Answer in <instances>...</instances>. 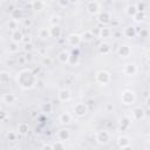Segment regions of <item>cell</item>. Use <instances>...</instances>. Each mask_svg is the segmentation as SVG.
<instances>
[{"label": "cell", "mask_w": 150, "mask_h": 150, "mask_svg": "<svg viewBox=\"0 0 150 150\" xmlns=\"http://www.w3.org/2000/svg\"><path fill=\"white\" fill-rule=\"evenodd\" d=\"M50 30V36L54 38V39H59L61 35H62V28L60 25H55V26H52L49 28Z\"/></svg>", "instance_id": "obj_14"}, {"label": "cell", "mask_w": 150, "mask_h": 150, "mask_svg": "<svg viewBox=\"0 0 150 150\" xmlns=\"http://www.w3.org/2000/svg\"><path fill=\"white\" fill-rule=\"evenodd\" d=\"M16 81L19 83V86L25 89V90H28V89H32L34 86H36V77H35V74L29 70V69H23L21 71L18 73L16 75Z\"/></svg>", "instance_id": "obj_1"}, {"label": "cell", "mask_w": 150, "mask_h": 150, "mask_svg": "<svg viewBox=\"0 0 150 150\" xmlns=\"http://www.w3.org/2000/svg\"><path fill=\"white\" fill-rule=\"evenodd\" d=\"M74 112L76 116L82 117L88 112V105L86 103H76L74 107Z\"/></svg>", "instance_id": "obj_6"}, {"label": "cell", "mask_w": 150, "mask_h": 150, "mask_svg": "<svg viewBox=\"0 0 150 150\" xmlns=\"http://www.w3.org/2000/svg\"><path fill=\"white\" fill-rule=\"evenodd\" d=\"M69 1H70V4H76L79 0H69Z\"/></svg>", "instance_id": "obj_52"}, {"label": "cell", "mask_w": 150, "mask_h": 150, "mask_svg": "<svg viewBox=\"0 0 150 150\" xmlns=\"http://www.w3.org/2000/svg\"><path fill=\"white\" fill-rule=\"evenodd\" d=\"M57 59H59V61H60L62 64H67V63L70 62V54H69L67 50H62V52L59 53Z\"/></svg>", "instance_id": "obj_15"}, {"label": "cell", "mask_w": 150, "mask_h": 150, "mask_svg": "<svg viewBox=\"0 0 150 150\" xmlns=\"http://www.w3.org/2000/svg\"><path fill=\"white\" fill-rule=\"evenodd\" d=\"M43 7H45V4H43L42 0H33V1H32V8H33L34 11L40 12V11L43 9Z\"/></svg>", "instance_id": "obj_26"}, {"label": "cell", "mask_w": 150, "mask_h": 150, "mask_svg": "<svg viewBox=\"0 0 150 150\" xmlns=\"http://www.w3.org/2000/svg\"><path fill=\"white\" fill-rule=\"evenodd\" d=\"M148 141H149V143H150V134H149V136H148Z\"/></svg>", "instance_id": "obj_53"}, {"label": "cell", "mask_w": 150, "mask_h": 150, "mask_svg": "<svg viewBox=\"0 0 150 150\" xmlns=\"http://www.w3.org/2000/svg\"><path fill=\"white\" fill-rule=\"evenodd\" d=\"M6 138H7V141H9V142H15V141L18 139V134H16L15 131H8V132L6 134Z\"/></svg>", "instance_id": "obj_35"}, {"label": "cell", "mask_w": 150, "mask_h": 150, "mask_svg": "<svg viewBox=\"0 0 150 150\" xmlns=\"http://www.w3.org/2000/svg\"><path fill=\"white\" fill-rule=\"evenodd\" d=\"M145 104L148 105V108H150V95L146 97V100H145Z\"/></svg>", "instance_id": "obj_47"}, {"label": "cell", "mask_w": 150, "mask_h": 150, "mask_svg": "<svg viewBox=\"0 0 150 150\" xmlns=\"http://www.w3.org/2000/svg\"><path fill=\"white\" fill-rule=\"evenodd\" d=\"M132 116H134V118L137 120V121L143 120V118L145 117V111H144L143 108H141V107H136V108L132 110Z\"/></svg>", "instance_id": "obj_16"}, {"label": "cell", "mask_w": 150, "mask_h": 150, "mask_svg": "<svg viewBox=\"0 0 150 150\" xmlns=\"http://www.w3.org/2000/svg\"><path fill=\"white\" fill-rule=\"evenodd\" d=\"M137 12H138V9H137V6L136 5H128L125 7V14L128 16H130V18H132Z\"/></svg>", "instance_id": "obj_25"}, {"label": "cell", "mask_w": 150, "mask_h": 150, "mask_svg": "<svg viewBox=\"0 0 150 150\" xmlns=\"http://www.w3.org/2000/svg\"><path fill=\"white\" fill-rule=\"evenodd\" d=\"M130 125H131V120L128 116H123V117L120 118V121H118V128H120V130H122V131L128 130L130 128Z\"/></svg>", "instance_id": "obj_8"}, {"label": "cell", "mask_w": 150, "mask_h": 150, "mask_svg": "<svg viewBox=\"0 0 150 150\" xmlns=\"http://www.w3.org/2000/svg\"><path fill=\"white\" fill-rule=\"evenodd\" d=\"M135 100H136V95H135V93L132 90L125 89V90L122 91V94H121V101H122L123 104L130 105V104H132L135 102Z\"/></svg>", "instance_id": "obj_2"}, {"label": "cell", "mask_w": 150, "mask_h": 150, "mask_svg": "<svg viewBox=\"0 0 150 150\" xmlns=\"http://www.w3.org/2000/svg\"><path fill=\"white\" fill-rule=\"evenodd\" d=\"M86 8H87V12L89 14H91V15H96V14L100 13V4L97 1H95V0H90L87 4Z\"/></svg>", "instance_id": "obj_5"}, {"label": "cell", "mask_w": 150, "mask_h": 150, "mask_svg": "<svg viewBox=\"0 0 150 150\" xmlns=\"http://www.w3.org/2000/svg\"><path fill=\"white\" fill-rule=\"evenodd\" d=\"M59 121L61 124H69V123H71V115L69 112L64 111L59 116Z\"/></svg>", "instance_id": "obj_19"}, {"label": "cell", "mask_w": 150, "mask_h": 150, "mask_svg": "<svg viewBox=\"0 0 150 150\" xmlns=\"http://www.w3.org/2000/svg\"><path fill=\"white\" fill-rule=\"evenodd\" d=\"M110 50H111L110 45H109V43H105V42L101 43L100 47H98V53H100L101 55H108V54L110 53Z\"/></svg>", "instance_id": "obj_23"}, {"label": "cell", "mask_w": 150, "mask_h": 150, "mask_svg": "<svg viewBox=\"0 0 150 150\" xmlns=\"http://www.w3.org/2000/svg\"><path fill=\"white\" fill-rule=\"evenodd\" d=\"M7 28L9 29V30H15V29H18V21L16 20H14V19H9V21L7 22Z\"/></svg>", "instance_id": "obj_34"}, {"label": "cell", "mask_w": 150, "mask_h": 150, "mask_svg": "<svg viewBox=\"0 0 150 150\" xmlns=\"http://www.w3.org/2000/svg\"><path fill=\"white\" fill-rule=\"evenodd\" d=\"M57 97L61 102H67L70 100V91L68 89H61L57 94Z\"/></svg>", "instance_id": "obj_18"}, {"label": "cell", "mask_w": 150, "mask_h": 150, "mask_svg": "<svg viewBox=\"0 0 150 150\" xmlns=\"http://www.w3.org/2000/svg\"><path fill=\"white\" fill-rule=\"evenodd\" d=\"M139 35H141V38H146V35H148V32H146L145 29H142V30L139 32Z\"/></svg>", "instance_id": "obj_44"}, {"label": "cell", "mask_w": 150, "mask_h": 150, "mask_svg": "<svg viewBox=\"0 0 150 150\" xmlns=\"http://www.w3.org/2000/svg\"><path fill=\"white\" fill-rule=\"evenodd\" d=\"M95 139L98 144H107L110 141V134L107 130H100L95 135Z\"/></svg>", "instance_id": "obj_4"}, {"label": "cell", "mask_w": 150, "mask_h": 150, "mask_svg": "<svg viewBox=\"0 0 150 150\" xmlns=\"http://www.w3.org/2000/svg\"><path fill=\"white\" fill-rule=\"evenodd\" d=\"M11 18L16 20V21H20L23 18V13H22V11L20 8H13L11 11Z\"/></svg>", "instance_id": "obj_20"}, {"label": "cell", "mask_w": 150, "mask_h": 150, "mask_svg": "<svg viewBox=\"0 0 150 150\" xmlns=\"http://www.w3.org/2000/svg\"><path fill=\"white\" fill-rule=\"evenodd\" d=\"M136 34H137L136 28H135V27H132V26H127V27L123 29V35H124L125 38H128V39L135 38V36H136Z\"/></svg>", "instance_id": "obj_17"}, {"label": "cell", "mask_w": 150, "mask_h": 150, "mask_svg": "<svg viewBox=\"0 0 150 150\" xmlns=\"http://www.w3.org/2000/svg\"><path fill=\"white\" fill-rule=\"evenodd\" d=\"M22 49H23L26 53H30L32 49H33V45H32V42H30V43H25Z\"/></svg>", "instance_id": "obj_38"}, {"label": "cell", "mask_w": 150, "mask_h": 150, "mask_svg": "<svg viewBox=\"0 0 150 150\" xmlns=\"http://www.w3.org/2000/svg\"><path fill=\"white\" fill-rule=\"evenodd\" d=\"M52 110H53V104L50 102H45L41 104V111L42 112L49 114V112H52Z\"/></svg>", "instance_id": "obj_31"}, {"label": "cell", "mask_w": 150, "mask_h": 150, "mask_svg": "<svg viewBox=\"0 0 150 150\" xmlns=\"http://www.w3.org/2000/svg\"><path fill=\"white\" fill-rule=\"evenodd\" d=\"M46 53H47L46 48H41V49H39V54H40L41 56H46Z\"/></svg>", "instance_id": "obj_45"}, {"label": "cell", "mask_w": 150, "mask_h": 150, "mask_svg": "<svg viewBox=\"0 0 150 150\" xmlns=\"http://www.w3.org/2000/svg\"><path fill=\"white\" fill-rule=\"evenodd\" d=\"M15 101H16V96L12 93H7L2 96V102L6 104H13Z\"/></svg>", "instance_id": "obj_21"}, {"label": "cell", "mask_w": 150, "mask_h": 150, "mask_svg": "<svg viewBox=\"0 0 150 150\" xmlns=\"http://www.w3.org/2000/svg\"><path fill=\"white\" fill-rule=\"evenodd\" d=\"M42 149H54V148H53V144H43Z\"/></svg>", "instance_id": "obj_46"}, {"label": "cell", "mask_w": 150, "mask_h": 150, "mask_svg": "<svg viewBox=\"0 0 150 150\" xmlns=\"http://www.w3.org/2000/svg\"><path fill=\"white\" fill-rule=\"evenodd\" d=\"M49 22H50V25H52V26L60 25V16H57V15H53V16L50 18Z\"/></svg>", "instance_id": "obj_37"}, {"label": "cell", "mask_w": 150, "mask_h": 150, "mask_svg": "<svg viewBox=\"0 0 150 150\" xmlns=\"http://www.w3.org/2000/svg\"><path fill=\"white\" fill-rule=\"evenodd\" d=\"M69 138H70V131H69L68 129L63 128V129H60V130L57 131V139H60V141H62V142H66V141H68Z\"/></svg>", "instance_id": "obj_13"}, {"label": "cell", "mask_w": 150, "mask_h": 150, "mask_svg": "<svg viewBox=\"0 0 150 150\" xmlns=\"http://www.w3.org/2000/svg\"><path fill=\"white\" fill-rule=\"evenodd\" d=\"M25 60H27V59H25V57H21V59H20V62H21V63H23V62H25Z\"/></svg>", "instance_id": "obj_51"}, {"label": "cell", "mask_w": 150, "mask_h": 150, "mask_svg": "<svg viewBox=\"0 0 150 150\" xmlns=\"http://www.w3.org/2000/svg\"><path fill=\"white\" fill-rule=\"evenodd\" d=\"M39 38H40V39H43V40L52 38V36H50V30H49V28H46V27L41 28V29L39 30Z\"/></svg>", "instance_id": "obj_28"}, {"label": "cell", "mask_w": 150, "mask_h": 150, "mask_svg": "<svg viewBox=\"0 0 150 150\" xmlns=\"http://www.w3.org/2000/svg\"><path fill=\"white\" fill-rule=\"evenodd\" d=\"M134 21L135 22H142L144 19H145V13L144 12H137L134 16H132Z\"/></svg>", "instance_id": "obj_33"}, {"label": "cell", "mask_w": 150, "mask_h": 150, "mask_svg": "<svg viewBox=\"0 0 150 150\" xmlns=\"http://www.w3.org/2000/svg\"><path fill=\"white\" fill-rule=\"evenodd\" d=\"M81 38H82V41L83 42H90L94 39V34H93L91 30H84L81 34Z\"/></svg>", "instance_id": "obj_27"}, {"label": "cell", "mask_w": 150, "mask_h": 150, "mask_svg": "<svg viewBox=\"0 0 150 150\" xmlns=\"http://www.w3.org/2000/svg\"><path fill=\"white\" fill-rule=\"evenodd\" d=\"M97 20H98V22H101V23H103V25L109 23V22H110V20H111L110 13H109V12H107V11L100 12V13L97 14Z\"/></svg>", "instance_id": "obj_10"}, {"label": "cell", "mask_w": 150, "mask_h": 150, "mask_svg": "<svg viewBox=\"0 0 150 150\" xmlns=\"http://www.w3.org/2000/svg\"><path fill=\"white\" fill-rule=\"evenodd\" d=\"M112 104H107V107H105V109L108 110V111H110V110H112Z\"/></svg>", "instance_id": "obj_48"}, {"label": "cell", "mask_w": 150, "mask_h": 150, "mask_svg": "<svg viewBox=\"0 0 150 150\" xmlns=\"http://www.w3.org/2000/svg\"><path fill=\"white\" fill-rule=\"evenodd\" d=\"M57 4H59L61 7H67V6L70 4V1H69V0H57Z\"/></svg>", "instance_id": "obj_39"}, {"label": "cell", "mask_w": 150, "mask_h": 150, "mask_svg": "<svg viewBox=\"0 0 150 150\" xmlns=\"http://www.w3.org/2000/svg\"><path fill=\"white\" fill-rule=\"evenodd\" d=\"M53 148L54 149H56V150H59V149H64L66 148V144H64V142H62V141H56L54 144H53Z\"/></svg>", "instance_id": "obj_36"}, {"label": "cell", "mask_w": 150, "mask_h": 150, "mask_svg": "<svg viewBox=\"0 0 150 150\" xmlns=\"http://www.w3.org/2000/svg\"><path fill=\"white\" fill-rule=\"evenodd\" d=\"M6 118H7V114H6V111L1 110V114H0V120H1L2 122H5V121H6Z\"/></svg>", "instance_id": "obj_43"}, {"label": "cell", "mask_w": 150, "mask_h": 150, "mask_svg": "<svg viewBox=\"0 0 150 150\" xmlns=\"http://www.w3.org/2000/svg\"><path fill=\"white\" fill-rule=\"evenodd\" d=\"M12 41H15V42H22V39H23V34L20 29H15L12 32Z\"/></svg>", "instance_id": "obj_22"}, {"label": "cell", "mask_w": 150, "mask_h": 150, "mask_svg": "<svg viewBox=\"0 0 150 150\" xmlns=\"http://www.w3.org/2000/svg\"><path fill=\"white\" fill-rule=\"evenodd\" d=\"M28 131H29V125H28V123H26V122L19 123V125H18V132H19L20 135H27Z\"/></svg>", "instance_id": "obj_24"}, {"label": "cell", "mask_w": 150, "mask_h": 150, "mask_svg": "<svg viewBox=\"0 0 150 150\" xmlns=\"http://www.w3.org/2000/svg\"><path fill=\"white\" fill-rule=\"evenodd\" d=\"M82 42V38L79 34H70L68 36V45L71 47H77Z\"/></svg>", "instance_id": "obj_9"}, {"label": "cell", "mask_w": 150, "mask_h": 150, "mask_svg": "<svg viewBox=\"0 0 150 150\" xmlns=\"http://www.w3.org/2000/svg\"><path fill=\"white\" fill-rule=\"evenodd\" d=\"M123 73L128 76H132L137 73V66L135 63H127L123 68Z\"/></svg>", "instance_id": "obj_12"}, {"label": "cell", "mask_w": 150, "mask_h": 150, "mask_svg": "<svg viewBox=\"0 0 150 150\" xmlns=\"http://www.w3.org/2000/svg\"><path fill=\"white\" fill-rule=\"evenodd\" d=\"M9 82V73H7V71H1L0 73V83L1 84H6V83H8Z\"/></svg>", "instance_id": "obj_32"}, {"label": "cell", "mask_w": 150, "mask_h": 150, "mask_svg": "<svg viewBox=\"0 0 150 150\" xmlns=\"http://www.w3.org/2000/svg\"><path fill=\"white\" fill-rule=\"evenodd\" d=\"M136 6H137L138 12H144V9H145V5H144V2H139V4H137Z\"/></svg>", "instance_id": "obj_41"}, {"label": "cell", "mask_w": 150, "mask_h": 150, "mask_svg": "<svg viewBox=\"0 0 150 150\" xmlns=\"http://www.w3.org/2000/svg\"><path fill=\"white\" fill-rule=\"evenodd\" d=\"M43 63H50V60L46 56H43Z\"/></svg>", "instance_id": "obj_49"}, {"label": "cell", "mask_w": 150, "mask_h": 150, "mask_svg": "<svg viewBox=\"0 0 150 150\" xmlns=\"http://www.w3.org/2000/svg\"><path fill=\"white\" fill-rule=\"evenodd\" d=\"M22 42H23V45H25V43H30V42H32V38H30V35H23Z\"/></svg>", "instance_id": "obj_40"}, {"label": "cell", "mask_w": 150, "mask_h": 150, "mask_svg": "<svg viewBox=\"0 0 150 150\" xmlns=\"http://www.w3.org/2000/svg\"><path fill=\"white\" fill-rule=\"evenodd\" d=\"M111 80L110 74L107 70H98L96 74V81L97 83H100L101 86H107Z\"/></svg>", "instance_id": "obj_3"}, {"label": "cell", "mask_w": 150, "mask_h": 150, "mask_svg": "<svg viewBox=\"0 0 150 150\" xmlns=\"http://www.w3.org/2000/svg\"><path fill=\"white\" fill-rule=\"evenodd\" d=\"M117 54L121 57H128L131 54V48L128 45H121L117 49Z\"/></svg>", "instance_id": "obj_11"}, {"label": "cell", "mask_w": 150, "mask_h": 150, "mask_svg": "<svg viewBox=\"0 0 150 150\" xmlns=\"http://www.w3.org/2000/svg\"><path fill=\"white\" fill-rule=\"evenodd\" d=\"M146 57H148V59L150 60V49H149V50L146 52Z\"/></svg>", "instance_id": "obj_50"}, {"label": "cell", "mask_w": 150, "mask_h": 150, "mask_svg": "<svg viewBox=\"0 0 150 150\" xmlns=\"http://www.w3.org/2000/svg\"><path fill=\"white\" fill-rule=\"evenodd\" d=\"M98 35H100V38H102V39H107V38H109V36L111 35V30H110V28H108V27H103V28L100 29Z\"/></svg>", "instance_id": "obj_30"}, {"label": "cell", "mask_w": 150, "mask_h": 150, "mask_svg": "<svg viewBox=\"0 0 150 150\" xmlns=\"http://www.w3.org/2000/svg\"><path fill=\"white\" fill-rule=\"evenodd\" d=\"M117 145L121 149H130V148H132L131 144H130V138L127 137V136H120L117 138Z\"/></svg>", "instance_id": "obj_7"}, {"label": "cell", "mask_w": 150, "mask_h": 150, "mask_svg": "<svg viewBox=\"0 0 150 150\" xmlns=\"http://www.w3.org/2000/svg\"><path fill=\"white\" fill-rule=\"evenodd\" d=\"M20 49V46H19V42H15V41H12L9 45H8V52L11 54H15L18 53Z\"/></svg>", "instance_id": "obj_29"}, {"label": "cell", "mask_w": 150, "mask_h": 150, "mask_svg": "<svg viewBox=\"0 0 150 150\" xmlns=\"http://www.w3.org/2000/svg\"><path fill=\"white\" fill-rule=\"evenodd\" d=\"M32 23H33L32 19H23V26L25 27H30Z\"/></svg>", "instance_id": "obj_42"}]
</instances>
